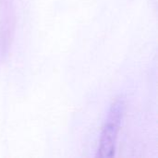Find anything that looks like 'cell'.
<instances>
[{"label": "cell", "instance_id": "cell-1", "mask_svg": "<svg viewBox=\"0 0 158 158\" xmlns=\"http://www.w3.org/2000/svg\"><path fill=\"white\" fill-rule=\"evenodd\" d=\"M123 110L124 104L120 99L116 100L111 106L108 117L103 129L100 145L96 155L97 157H112L114 156L118 132L123 116Z\"/></svg>", "mask_w": 158, "mask_h": 158}]
</instances>
